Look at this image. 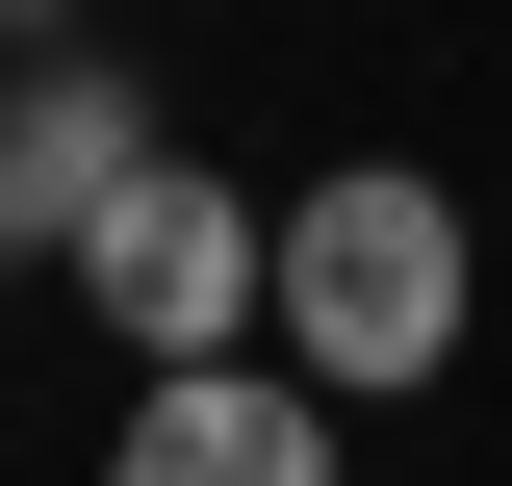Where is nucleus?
<instances>
[{
    "label": "nucleus",
    "mask_w": 512,
    "mask_h": 486,
    "mask_svg": "<svg viewBox=\"0 0 512 486\" xmlns=\"http://www.w3.org/2000/svg\"><path fill=\"white\" fill-rule=\"evenodd\" d=\"M461 307H487V231H461L436 154H333L308 205H282V359L333 384V410H384V384H461Z\"/></svg>",
    "instance_id": "1"
},
{
    "label": "nucleus",
    "mask_w": 512,
    "mask_h": 486,
    "mask_svg": "<svg viewBox=\"0 0 512 486\" xmlns=\"http://www.w3.org/2000/svg\"><path fill=\"white\" fill-rule=\"evenodd\" d=\"M128 180H154V103L128 77H0V256H77Z\"/></svg>",
    "instance_id": "4"
},
{
    "label": "nucleus",
    "mask_w": 512,
    "mask_h": 486,
    "mask_svg": "<svg viewBox=\"0 0 512 486\" xmlns=\"http://www.w3.org/2000/svg\"><path fill=\"white\" fill-rule=\"evenodd\" d=\"M77 307H103L128 359L180 384V359H256V307H282V231H256L231 180H205V154H154V180L103 205V231H77Z\"/></svg>",
    "instance_id": "2"
},
{
    "label": "nucleus",
    "mask_w": 512,
    "mask_h": 486,
    "mask_svg": "<svg viewBox=\"0 0 512 486\" xmlns=\"http://www.w3.org/2000/svg\"><path fill=\"white\" fill-rule=\"evenodd\" d=\"M103 486H333V384L308 359H180V384H128Z\"/></svg>",
    "instance_id": "3"
}]
</instances>
